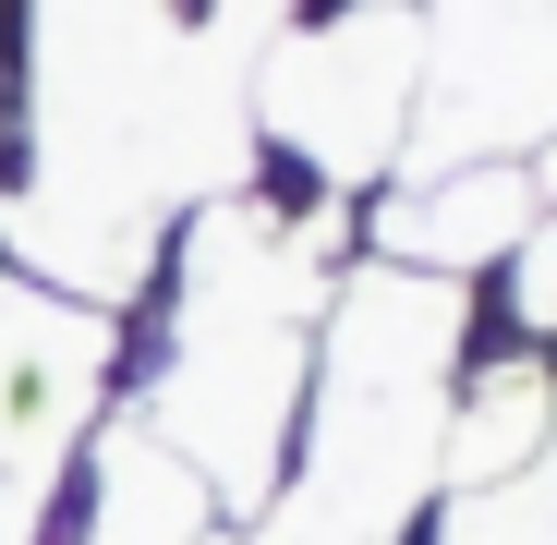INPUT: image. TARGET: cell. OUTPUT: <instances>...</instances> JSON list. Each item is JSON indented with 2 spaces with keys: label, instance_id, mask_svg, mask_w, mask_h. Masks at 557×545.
Segmentation results:
<instances>
[{
  "label": "cell",
  "instance_id": "1",
  "mask_svg": "<svg viewBox=\"0 0 557 545\" xmlns=\"http://www.w3.org/2000/svg\"><path fill=\"white\" fill-rule=\"evenodd\" d=\"M460 339L473 292L424 267H363L327 292L315 363H304V424L292 473L267 497V545H388L448 461V400H460Z\"/></svg>",
  "mask_w": 557,
  "mask_h": 545
},
{
  "label": "cell",
  "instance_id": "2",
  "mask_svg": "<svg viewBox=\"0 0 557 545\" xmlns=\"http://www.w3.org/2000/svg\"><path fill=\"white\" fill-rule=\"evenodd\" d=\"M255 146H278L292 170H315L327 195H363L376 170L412 158V110H424V13L412 0H351V13L278 25L255 49Z\"/></svg>",
  "mask_w": 557,
  "mask_h": 545
},
{
  "label": "cell",
  "instance_id": "3",
  "mask_svg": "<svg viewBox=\"0 0 557 545\" xmlns=\"http://www.w3.org/2000/svg\"><path fill=\"white\" fill-rule=\"evenodd\" d=\"M110 388V315L49 280H0V545H37Z\"/></svg>",
  "mask_w": 557,
  "mask_h": 545
},
{
  "label": "cell",
  "instance_id": "4",
  "mask_svg": "<svg viewBox=\"0 0 557 545\" xmlns=\"http://www.w3.org/2000/svg\"><path fill=\"white\" fill-rule=\"evenodd\" d=\"M557 146V0H436L412 158H545Z\"/></svg>",
  "mask_w": 557,
  "mask_h": 545
},
{
  "label": "cell",
  "instance_id": "5",
  "mask_svg": "<svg viewBox=\"0 0 557 545\" xmlns=\"http://www.w3.org/2000/svg\"><path fill=\"white\" fill-rule=\"evenodd\" d=\"M533 219H545L533 158H448V170L412 182V195L376 207V255L388 267H424V280H485V267L521 255Z\"/></svg>",
  "mask_w": 557,
  "mask_h": 545
},
{
  "label": "cell",
  "instance_id": "6",
  "mask_svg": "<svg viewBox=\"0 0 557 545\" xmlns=\"http://www.w3.org/2000/svg\"><path fill=\"white\" fill-rule=\"evenodd\" d=\"M557 448V363L521 339V351H497L485 376H460V400H448V461H436V485H460V497H485V485H509V473H533Z\"/></svg>",
  "mask_w": 557,
  "mask_h": 545
},
{
  "label": "cell",
  "instance_id": "7",
  "mask_svg": "<svg viewBox=\"0 0 557 545\" xmlns=\"http://www.w3.org/2000/svg\"><path fill=\"white\" fill-rule=\"evenodd\" d=\"M207 521H219V497H207V473L182 461V448H158L146 424L98 436L85 533H73V545H207Z\"/></svg>",
  "mask_w": 557,
  "mask_h": 545
},
{
  "label": "cell",
  "instance_id": "8",
  "mask_svg": "<svg viewBox=\"0 0 557 545\" xmlns=\"http://www.w3.org/2000/svg\"><path fill=\"white\" fill-rule=\"evenodd\" d=\"M436 545H557V448H545L533 473H509V485H485V497H460Z\"/></svg>",
  "mask_w": 557,
  "mask_h": 545
},
{
  "label": "cell",
  "instance_id": "9",
  "mask_svg": "<svg viewBox=\"0 0 557 545\" xmlns=\"http://www.w3.org/2000/svg\"><path fill=\"white\" fill-rule=\"evenodd\" d=\"M509 327L521 339H557V207L521 231V255H509Z\"/></svg>",
  "mask_w": 557,
  "mask_h": 545
}]
</instances>
